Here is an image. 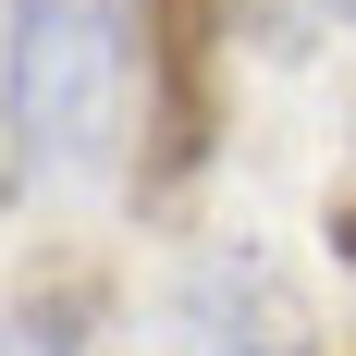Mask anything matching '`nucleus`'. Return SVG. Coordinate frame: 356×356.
Instances as JSON below:
<instances>
[{"mask_svg": "<svg viewBox=\"0 0 356 356\" xmlns=\"http://www.w3.org/2000/svg\"><path fill=\"white\" fill-rule=\"evenodd\" d=\"M147 99V0H0V111L49 172H111Z\"/></svg>", "mask_w": 356, "mask_h": 356, "instance_id": "1", "label": "nucleus"}, {"mask_svg": "<svg viewBox=\"0 0 356 356\" xmlns=\"http://www.w3.org/2000/svg\"><path fill=\"white\" fill-rule=\"evenodd\" d=\"M147 74H160V172H197V147H209V0H160Z\"/></svg>", "mask_w": 356, "mask_h": 356, "instance_id": "2", "label": "nucleus"}, {"mask_svg": "<svg viewBox=\"0 0 356 356\" xmlns=\"http://www.w3.org/2000/svg\"><path fill=\"white\" fill-rule=\"evenodd\" d=\"M13 184H25V147H13V111H0V209H13Z\"/></svg>", "mask_w": 356, "mask_h": 356, "instance_id": "3", "label": "nucleus"}, {"mask_svg": "<svg viewBox=\"0 0 356 356\" xmlns=\"http://www.w3.org/2000/svg\"><path fill=\"white\" fill-rule=\"evenodd\" d=\"M344 258H356V197H344Z\"/></svg>", "mask_w": 356, "mask_h": 356, "instance_id": "4", "label": "nucleus"}, {"mask_svg": "<svg viewBox=\"0 0 356 356\" xmlns=\"http://www.w3.org/2000/svg\"><path fill=\"white\" fill-rule=\"evenodd\" d=\"M0 356H25V344H13V332H0Z\"/></svg>", "mask_w": 356, "mask_h": 356, "instance_id": "5", "label": "nucleus"}, {"mask_svg": "<svg viewBox=\"0 0 356 356\" xmlns=\"http://www.w3.org/2000/svg\"><path fill=\"white\" fill-rule=\"evenodd\" d=\"M332 13H344V25H356V0H332Z\"/></svg>", "mask_w": 356, "mask_h": 356, "instance_id": "6", "label": "nucleus"}]
</instances>
